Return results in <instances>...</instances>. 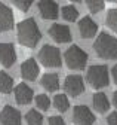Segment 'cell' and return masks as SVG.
Wrapping results in <instances>:
<instances>
[{"label":"cell","mask_w":117,"mask_h":125,"mask_svg":"<svg viewBox=\"0 0 117 125\" xmlns=\"http://www.w3.org/2000/svg\"><path fill=\"white\" fill-rule=\"evenodd\" d=\"M17 36H18V42L27 48H34L42 39V33L37 27V22L33 18H27L18 24Z\"/></svg>","instance_id":"cell-1"},{"label":"cell","mask_w":117,"mask_h":125,"mask_svg":"<svg viewBox=\"0 0 117 125\" xmlns=\"http://www.w3.org/2000/svg\"><path fill=\"white\" fill-rule=\"evenodd\" d=\"M93 51L102 60H114L117 57V39L102 31L93 42Z\"/></svg>","instance_id":"cell-2"},{"label":"cell","mask_w":117,"mask_h":125,"mask_svg":"<svg viewBox=\"0 0 117 125\" xmlns=\"http://www.w3.org/2000/svg\"><path fill=\"white\" fill-rule=\"evenodd\" d=\"M86 79H87V82H89V85L92 88H95V89L108 86V83H110V74H108L107 66H102V64L91 66L89 69H87Z\"/></svg>","instance_id":"cell-3"},{"label":"cell","mask_w":117,"mask_h":125,"mask_svg":"<svg viewBox=\"0 0 117 125\" xmlns=\"http://www.w3.org/2000/svg\"><path fill=\"white\" fill-rule=\"evenodd\" d=\"M64 60H65V64L68 69L71 70H82L84 69L86 62H87V54L77 45H73L65 51V55H64Z\"/></svg>","instance_id":"cell-4"},{"label":"cell","mask_w":117,"mask_h":125,"mask_svg":"<svg viewBox=\"0 0 117 125\" xmlns=\"http://www.w3.org/2000/svg\"><path fill=\"white\" fill-rule=\"evenodd\" d=\"M39 61L45 67H49V69L61 67V62H62L61 52L58 48H55L52 45H45L39 51Z\"/></svg>","instance_id":"cell-5"},{"label":"cell","mask_w":117,"mask_h":125,"mask_svg":"<svg viewBox=\"0 0 117 125\" xmlns=\"http://www.w3.org/2000/svg\"><path fill=\"white\" fill-rule=\"evenodd\" d=\"M64 89L68 95L71 97H77L80 94L84 92V83H83V79L77 74H70L65 77L64 81Z\"/></svg>","instance_id":"cell-6"},{"label":"cell","mask_w":117,"mask_h":125,"mask_svg":"<svg viewBox=\"0 0 117 125\" xmlns=\"http://www.w3.org/2000/svg\"><path fill=\"white\" fill-rule=\"evenodd\" d=\"M73 121L77 125H93L95 115L87 106H74L73 110Z\"/></svg>","instance_id":"cell-7"},{"label":"cell","mask_w":117,"mask_h":125,"mask_svg":"<svg viewBox=\"0 0 117 125\" xmlns=\"http://www.w3.org/2000/svg\"><path fill=\"white\" fill-rule=\"evenodd\" d=\"M0 124L2 125H21V113L12 106H5L0 112Z\"/></svg>","instance_id":"cell-8"},{"label":"cell","mask_w":117,"mask_h":125,"mask_svg":"<svg viewBox=\"0 0 117 125\" xmlns=\"http://www.w3.org/2000/svg\"><path fill=\"white\" fill-rule=\"evenodd\" d=\"M49 36L58 43H67L71 40V31L64 24H53L49 28Z\"/></svg>","instance_id":"cell-9"},{"label":"cell","mask_w":117,"mask_h":125,"mask_svg":"<svg viewBox=\"0 0 117 125\" xmlns=\"http://www.w3.org/2000/svg\"><path fill=\"white\" fill-rule=\"evenodd\" d=\"M17 61V52L12 43H0V64L5 67H12Z\"/></svg>","instance_id":"cell-10"},{"label":"cell","mask_w":117,"mask_h":125,"mask_svg":"<svg viewBox=\"0 0 117 125\" xmlns=\"http://www.w3.org/2000/svg\"><path fill=\"white\" fill-rule=\"evenodd\" d=\"M39 72H40V69L34 58H28L21 64V74L25 81H31V82L36 81L39 76Z\"/></svg>","instance_id":"cell-11"},{"label":"cell","mask_w":117,"mask_h":125,"mask_svg":"<svg viewBox=\"0 0 117 125\" xmlns=\"http://www.w3.org/2000/svg\"><path fill=\"white\" fill-rule=\"evenodd\" d=\"M13 28V12L5 3H0V33Z\"/></svg>","instance_id":"cell-12"},{"label":"cell","mask_w":117,"mask_h":125,"mask_svg":"<svg viewBox=\"0 0 117 125\" xmlns=\"http://www.w3.org/2000/svg\"><path fill=\"white\" fill-rule=\"evenodd\" d=\"M37 8L43 20H55L58 17V10H59L58 5L52 0H42V2H39Z\"/></svg>","instance_id":"cell-13"},{"label":"cell","mask_w":117,"mask_h":125,"mask_svg":"<svg viewBox=\"0 0 117 125\" xmlns=\"http://www.w3.org/2000/svg\"><path fill=\"white\" fill-rule=\"evenodd\" d=\"M79 31H80V36L83 39H91L96 34V31H98V25L96 22L89 18V17H84L80 20L79 22Z\"/></svg>","instance_id":"cell-14"},{"label":"cell","mask_w":117,"mask_h":125,"mask_svg":"<svg viewBox=\"0 0 117 125\" xmlns=\"http://www.w3.org/2000/svg\"><path fill=\"white\" fill-rule=\"evenodd\" d=\"M15 100L21 106H25L28 103H31V100H33V89L27 83L17 85L15 86Z\"/></svg>","instance_id":"cell-15"},{"label":"cell","mask_w":117,"mask_h":125,"mask_svg":"<svg viewBox=\"0 0 117 125\" xmlns=\"http://www.w3.org/2000/svg\"><path fill=\"white\" fill-rule=\"evenodd\" d=\"M40 83L46 91L53 92V91H56L59 88V77H58V74H55V73H46V74H43Z\"/></svg>","instance_id":"cell-16"},{"label":"cell","mask_w":117,"mask_h":125,"mask_svg":"<svg viewBox=\"0 0 117 125\" xmlns=\"http://www.w3.org/2000/svg\"><path fill=\"white\" fill-rule=\"evenodd\" d=\"M92 98H93V109L96 112L105 113L110 109V101H108V98H107V95L104 92H96Z\"/></svg>","instance_id":"cell-17"},{"label":"cell","mask_w":117,"mask_h":125,"mask_svg":"<svg viewBox=\"0 0 117 125\" xmlns=\"http://www.w3.org/2000/svg\"><path fill=\"white\" fill-rule=\"evenodd\" d=\"M12 89H13V79L6 72H0V92L9 94Z\"/></svg>","instance_id":"cell-18"},{"label":"cell","mask_w":117,"mask_h":125,"mask_svg":"<svg viewBox=\"0 0 117 125\" xmlns=\"http://www.w3.org/2000/svg\"><path fill=\"white\" fill-rule=\"evenodd\" d=\"M61 15H62V18L68 22H73V21H76L77 17H79V10L74 8V6H71V5H67L61 9Z\"/></svg>","instance_id":"cell-19"},{"label":"cell","mask_w":117,"mask_h":125,"mask_svg":"<svg viewBox=\"0 0 117 125\" xmlns=\"http://www.w3.org/2000/svg\"><path fill=\"white\" fill-rule=\"evenodd\" d=\"M53 106L59 112H67L68 107H70V101H68V98L64 95V94H58V95L53 97Z\"/></svg>","instance_id":"cell-20"},{"label":"cell","mask_w":117,"mask_h":125,"mask_svg":"<svg viewBox=\"0 0 117 125\" xmlns=\"http://www.w3.org/2000/svg\"><path fill=\"white\" fill-rule=\"evenodd\" d=\"M25 122H27V125H42L43 116L37 110H30L25 115Z\"/></svg>","instance_id":"cell-21"},{"label":"cell","mask_w":117,"mask_h":125,"mask_svg":"<svg viewBox=\"0 0 117 125\" xmlns=\"http://www.w3.org/2000/svg\"><path fill=\"white\" fill-rule=\"evenodd\" d=\"M105 24L111 31L117 33V9H110L108 10L107 18H105Z\"/></svg>","instance_id":"cell-22"},{"label":"cell","mask_w":117,"mask_h":125,"mask_svg":"<svg viewBox=\"0 0 117 125\" xmlns=\"http://www.w3.org/2000/svg\"><path fill=\"white\" fill-rule=\"evenodd\" d=\"M86 6H87V9H89V12L98 13V12H101L102 9L105 8V3L102 2V0H87Z\"/></svg>","instance_id":"cell-23"},{"label":"cell","mask_w":117,"mask_h":125,"mask_svg":"<svg viewBox=\"0 0 117 125\" xmlns=\"http://www.w3.org/2000/svg\"><path fill=\"white\" fill-rule=\"evenodd\" d=\"M36 106L40 109V110H48V109L50 107L49 97L45 95V94H39V95H36Z\"/></svg>","instance_id":"cell-24"},{"label":"cell","mask_w":117,"mask_h":125,"mask_svg":"<svg viewBox=\"0 0 117 125\" xmlns=\"http://www.w3.org/2000/svg\"><path fill=\"white\" fill-rule=\"evenodd\" d=\"M12 3L15 5V6H17L19 10L25 12V10H28V9H30V6H31V3H33V2H30V0H13Z\"/></svg>","instance_id":"cell-25"},{"label":"cell","mask_w":117,"mask_h":125,"mask_svg":"<svg viewBox=\"0 0 117 125\" xmlns=\"http://www.w3.org/2000/svg\"><path fill=\"white\" fill-rule=\"evenodd\" d=\"M49 125H65V122L61 116H50L49 118Z\"/></svg>","instance_id":"cell-26"},{"label":"cell","mask_w":117,"mask_h":125,"mask_svg":"<svg viewBox=\"0 0 117 125\" xmlns=\"http://www.w3.org/2000/svg\"><path fill=\"white\" fill-rule=\"evenodd\" d=\"M107 124H108V125H117V113H116V112H113V113L108 115Z\"/></svg>","instance_id":"cell-27"},{"label":"cell","mask_w":117,"mask_h":125,"mask_svg":"<svg viewBox=\"0 0 117 125\" xmlns=\"http://www.w3.org/2000/svg\"><path fill=\"white\" fill-rule=\"evenodd\" d=\"M113 79H114V82L117 83V64L113 67Z\"/></svg>","instance_id":"cell-28"},{"label":"cell","mask_w":117,"mask_h":125,"mask_svg":"<svg viewBox=\"0 0 117 125\" xmlns=\"http://www.w3.org/2000/svg\"><path fill=\"white\" fill-rule=\"evenodd\" d=\"M113 104L117 107V91H114V92H113Z\"/></svg>","instance_id":"cell-29"}]
</instances>
